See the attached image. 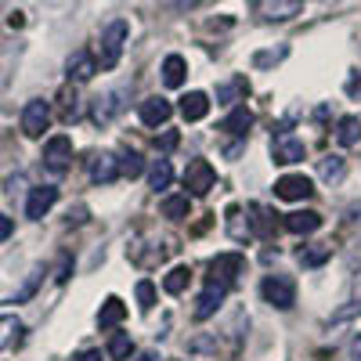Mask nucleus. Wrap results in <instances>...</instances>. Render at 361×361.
<instances>
[{
	"label": "nucleus",
	"mask_w": 361,
	"mask_h": 361,
	"mask_svg": "<svg viewBox=\"0 0 361 361\" xmlns=\"http://www.w3.org/2000/svg\"><path fill=\"white\" fill-rule=\"evenodd\" d=\"M170 180H173V166H170V159H156V163H152V173H148V185L159 192V188H170Z\"/></svg>",
	"instance_id": "393cba45"
},
{
	"label": "nucleus",
	"mask_w": 361,
	"mask_h": 361,
	"mask_svg": "<svg viewBox=\"0 0 361 361\" xmlns=\"http://www.w3.org/2000/svg\"><path fill=\"white\" fill-rule=\"evenodd\" d=\"M304 0H257V11L267 18V22H286V18H296Z\"/></svg>",
	"instance_id": "f8f14e48"
},
{
	"label": "nucleus",
	"mask_w": 361,
	"mask_h": 361,
	"mask_svg": "<svg viewBox=\"0 0 361 361\" xmlns=\"http://www.w3.org/2000/svg\"><path fill=\"white\" fill-rule=\"evenodd\" d=\"M163 217L185 221V217H188V195H166V199H163Z\"/></svg>",
	"instance_id": "bb28decb"
},
{
	"label": "nucleus",
	"mask_w": 361,
	"mask_h": 361,
	"mask_svg": "<svg viewBox=\"0 0 361 361\" xmlns=\"http://www.w3.org/2000/svg\"><path fill=\"white\" fill-rule=\"evenodd\" d=\"M51 123V105L44 98H33V102H25L22 109V134L25 137H40Z\"/></svg>",
	"instance_id": "423d86ee"
},
{
	"label": "nucleus",
	"mask_w": 361,
	"mask_h": 361,
	"mask_svg": "<svg viewBox=\"0 0 361 361\" xmlns=\"http://www.w3.org/2000/svg\"><path fill=\"white\" fill-rule=\"evenodd\" d=\"M127 33H130V25L123 22V18H116V22H109L105 29H102V40H98V66L109 73V69H116L119 66V58H123V47H127Z\"/></svg>",
	"instance_id": "f257e3e1"
},
{
	"label": "nucleus",
	"mask_w": 361,
	"mask_h": 361,
	"mask_svg": "<svg viewBox=\"0 0 361 361\" xmlns=\"http://www.w3.org/2000/svg\"><path fill=\"white\" fill-rule=\"evenodd\" d=\"M343 90H347V98H354V102L361 98V69H350V76H347V87H343Z\"/></svg>",
	"instance_id": "f704fd0d"
},
{
	"label": "nucleus",
	"mask_w": 361,
	"mask_h": 361,
	"mask_svg": "<svg viewBox=\"0 0 361 361\" xmlns=\"http://www.w3.org/2000/svg\"><path fill=\"white\" fill-rule=\"evenodd\" d=\"M137 307H141V311H152V307H156V286L148 282V279L137 282Z\"/></svg>",
	"instance_id": "2f4dec72"
},
{
	"label": "nucleus",
	"mask_w": 361,
	"mask_h": 361,
	"mask_svg": "<svg viewBox=\"0 0 361 361\" xmlns=\"http://www.w3.org/2000/svg\"><path fill=\"white\" fill-rule=\"evenodd\" d=\"M361 311V271L354 275V296H350V304L343 307V311H336V322H343V318H350V314H357Z\"/></svg>",
	"instance_id": "7c9ffc66"
},
{
	"label": "nucleus",
	"mask_w": 361,
	"mask_h": 361,
	"mask_svg": "<svg viewBox=\"0 0 361 361\" xmlns=\"http://www.w3.org/2000/svg\"><path fill=\"white\" fill-rule=\"evenodd\" d=\"M159 148H163V152H170V148H177V134L170 130V134H163L159 137Z\"/></svg>",
	"instance_id": "4c0bfd02"
},
{
	"label": "nucleus",
	"mask_w": 361,
	"mask_h": 361,
	"mask_svg": "<svg viewBox=\"0 0 361 361\" xmlns=\"http://www.w3.org/2000/svg\"><path fill=\"white\" fill-rule=\"evenodd\" d=\"M286 54H289V47H279V51H260V54L253 58V62H257V66H271V62H282Z\"/></svg>",
	"instance_id": "72a5a7b5"
},
{
	"label": "nucleus",
	"mask_w": 361,
	"mask_h": 361,
	"mask_svg": "<svg viewBox=\"0 0 361 361\" xmlns=\"http://www.w3.org/2000/svg\"><path fill=\"white\" fill-rule=\"evenodd\" d=\"M224 296H228V289L224 286H217V282H209L202 293H199V300H195V322H206V318H214L217 314V307L224 304Z\"/></svg>",
	"instance_id": "9d476101"
},
{
	"label": "nucleus",
	"mask_w": 361,
	"mask_h": 361,
	"mask_svg": "<svg viewBox=\"0 0 361 361\" xmlns=\"http://www.w3.org/2000/svg\"><path fill=\"white\" fill-rule=\"evenodd\" d=\"M109 357H112V361H127V357H130V336H123V333L112 336V343H109Z\"/></svg>",
	"instance_id": "473e14b6"
},
{
	"label": "nucleus",
	"mask_w": 361,
	"mask_h": 361,
	"mask_svg": "<svg viewBox=\"0 0 361 361\" xmlns=\"http://www.w3.org/2000/svg\"><path fill=\"white\" fill-rule=\"evenodd\" d=\"M304 156H307V145L300 141V137H293L289 130L275 134V141H271V159H275L279 166H293V163H300Z\"/></svg>",
	"instance_id": "20e7f679"
},
{
	"label": "nucleus",
	"mask_w": 361,
	"mask_h": 361,
	"mask_svg": "<svg viewBox=\"0 0 361 361\" xmlns=\"http://www.w3.org/2000/svg\"><path fill=\"white\" fill-rule=\"evenodd\" d=\"M116 177H123L119 173V156L102 152V156L90 159V180H94V185H112Z\"/></svg>",
	"instance_id": "4468645a"
},
{
	"label": "nucleus",
	"mask_w": 361,
	"mask_h": 361,
	"mask_svg": "<svg viewBox=\"0 0 361 361\" xmlns=\"http://www.w3.org/2000/svg\"><path fill=\"white\" fill-rule=\"evenodd\" d=\"M336 141H340L343 148H350V145L361 141V119H357V116H343V119H340V123H336Z\"/></svg>",
	"instance_id": "412c9836"
},
{
	"label": "nucleus",
	"mask_w": 361,
	"mask_h": 361,
	"mask_svg": "<svg viewBox=\"0 0 361 361\" xmlns=\"http://www.w3.org/2000/svg\"><path fill=\"white\" fill-rule=\"evenodd\" d=\"M214 180H217V170L209 166V159H192L188 170H185V188L192 195H206L209 188H214Z\"/></svg>",
	"instance_id": "6e6552de"
},
{
	"label": "nucleus",
	"mask_w": 361,
	"mask_h": 361,
	"mask_svg": "<svg viewBox=\"0 0 361 361\" xmlns=\"http://www.w3.org/2000/svg\"><path fill=\"white\" fill-rule=\"evenodd\" d=\"M350 361H361V336L350 340Z\"/></svg>",
	"instance_id": "ea45409f"
},
{
	"label": "nucleus",
	"mask_w": 361,
	"mask_h": 361,
	"mask_svg": "<svg viewBox=\"0 0 361 361\" xmlns=\"http://www.w3.org/2000/svg\"><path fill=\"white\" fill-rule=\"evenodd\" d=\"M134 361H156V354H148V350H145V354H137Z\"/></svg>",
	"instance_id": "a19ab883"
},
{
	"label": "nucleus",
	"mask_w": 361,
	"mask_h": 361,
	"mask_svg": "<svg viewBox=\"0 0 361 361\" xmlns=\"http://www.w3.org/2000/svg\"><path fill=\"white\" fill-rule=\"evenodd\" d=\"M141 170H145V159L137 152H123V156H119V173H123V177H137Z\"/></svg>",
	"instance_id": "c756f323"
},
{
	"label": "nucleus",
	"mask_w": 361,
	"mask_h": 361,
	"mask_svg": "<svg viewBox=\"0 0 361 361\" xmlns=\"http://www.w3.org/2000/svg\"><path fill=\"white\" fill-rule=\"evenodd\" d=\"M54 202H58V188H54V185L33 188V192H29V199H25V217H29V221H40Z\"/></svg>",
	"instance_id": "9b49d317"
},
{
	"label": "nucleus",
	"mask_w": 361,
	"mask_h": 361,
	"mask_svg": "<svg viewBox=\"0 0 361 361\" xmlns=\"http://www.w3.org/2000/svg\"><path fill=\"white\" fill-rule=\"evenodd\" d=\"M123 318H127L123 300H119V296H109L105 304H102V311H98V325H102V329H116Z\"/></svg>",
	"instance_id": "6ab92c4d"
},
{
	"label": "nucleus",
	"mask_w": 361,
	"mask_h": 361,
	"mask_svg": "<svg viewBox=\"0 0 361 361\" xmlns=\"http://www.w3.org/2000/svg\"><path fill=\"white\" fill-rule=\"evenodd\" d=\"M188 76V62L180 54H166V62H163V83L166 87H180Z\"/></svg>",
	"instance_id": "aec40b11"
},
{
	"label": "nucleus",
	"mask_w": 361,
	"mask_h": 361,
	"mask_svg": "<svg viewBox=\"0 0 361 361\" xmlns=\"http://www.w3.org/2000/svg\"><path fill=\"white\" fill-rule=\"evenodd\" d=\"M243 271H246V260L238 257V253H221L217 260H209V275H214L209 282H217V286L228 289V286L238 282V275H243Z\"/></svg>",
	"instance_id": "39448f33"
},
{
	"label": "nucleus",
	"mask_w": 361,
	"mask_h": 361,
	"mask_svg": "<svg viewBox=\"0 0 361 361\" xmlns=\"http://www.w3.org/2000/svg\"><path fill=\"white\" fill-rule=\"evenodd\" d=\"M69 159H73V141L66 134H54L47 145H44V166L51 173H66L69 170Z\"/></svg>",
	"instance_id": "0eeeda50"
},
{
	"label": "nucleus",
	"mask_w": 361,
	"mask_h": 361,
	"mask_svg": "<svg viewBox=\"0 0 361 361\" xmlns=\"http://www.w3.org/2000/svg\"><path fill=\"white\" fill-rule=\"evenodd\" d=\"M209 112V98L202 94V90H188L185 98H180V116L188 119V123H199V119H206Z\"/></svg>",
	"instance_id": "dca6fc26"
},
{
	"label": "nucleus",
	"mask_w": 361,
	"mask_h": 361,
	"mask_svg": "<svg viewBox=\"0 0 361 361\" xmlns=\"http://www.w3.org/2000/svg\"><path fill=\"white\" fill-rule=\"evenodd\" d=\"M250 214H253V221H250V231L253 235H271V228H275V221H271V214L264 206H250Z\"/></svg>",
	"instance_id": "c85d7f7f"
},
{
	"label": "nucleus",
	"mask_w": 361,
	"mask_h": 361,
	"mask_svg": "<svg viewBox=\"0 0 361 361\" xmlns=\"http://www.w3.org/2000/svg\"><path fill=\"white\" fill-rule=\"evenodd\" d=\"M141 123L145 127H163L166 119H170V112H173V105L166 102V98H159V94H152V98H145L141 102Z\"/></svg>",
	"instance_id": "ddd939ff"
},
{
	"label": "nucleus",
	"mask_w": 361,
	"mask_h": 361,
	"mask_svg": "<svg viewBox=\"0 0 361 361\" xmlns=\"http://www.w3.org/2000/svg\"><path fill=\"white\" fill-rule=\"evenodd\" d=\"M11 228H15V224H11V217H8V214H0V243H4V238L11 235Z\"/></svg>",
	"instance_id": "e433bc0d"
},
{
	"label": "nucleus",
	"mask_w": 361,
	"mask_h": 361,
	"mask_svg": "<svg viewBox=\"0 0 361 361\" xmlns=\"http://www.w3.org/2000/svg\"><path fill=\"white\" fill-rule=\"evenodd\" d=\"M66 73H69V80H76V83H87L90 76L98 73V58L90 54V51H76V54H69Z\"/></svg>",
	"instance_id": "2eb2a0df"
},
{
	"label": "nucleus",
	"mask_w": 361,
	"mask_h": 361,
	"mask_svg": "<svg viewBox=\"0 0 361 361\" xmlns=\"http://www.w3.org/2000/svg\"><path fill=\"white\" fill-rule=\"evenodd\" d=\"M127 98H130V87H112L105 94H98L90 102V119H94L98 127H109L112 119L127 109Z\"/></svg>",
	"instance_id": "f03ea898"
},
{
	"label": "nucleus",
	"mask_w": 361,
	"mask_h": 361,
	"mask_svg": "<svg viewBox=\"0 0 361 361\" xmlns=\"http://www.w3.org/2000/svg\"><path fill=\"white\" fill-rule=\"evenodd\" d=\"M250 127H253V112H250L246 105H235V109L228 112V119L221 123V130H224V134H235V137H246Z\"/></svg>",
	"instance_id": "f3484780"
},
{
	"label": "nucleus",
	"mask_w": 361,
	"mask_h": 361,
	"mask_svg": "<svg viewBox=\"0 0 361 361\" xmlns=\"http://www.w3.org/2000/svg\"><path fill=\"white\" fill-rule=\"evenodd\" d=\"M159 4H163L166 11H192V8L202 4V0H159Z\"/></svg>",
	"instance_id": "c9c22d12"
},
{
	"label": "nucleus",
	"mask_w": 361,
	"mask_h": 361,
	"mask_svg": "<svg viewBox=\"0 0 361 361\" xmlns=\"http://www.w3.org/2000/svg\"><path fill=\"white\" fill-rule=\"evenodd\" d=\"M22 336V322L15 314H0V350H8Z\"/></svg>",
	"instance_id": "5701e85b"
},
{
	"label": "nucleus",
	"mask_w": 361,
	"mask_h": 361,
	"mask_svg": "<svg viewBox=\"0 0 361 361\" xmlns=\"http://www.w3.org/2000/svg\"><path fill=\"white\" fill-rule=\"evenodd\" d=\"M260 296L267 300L271 307L289 311V307L296 304V286H293V279H286V275H267V279L260 282Z\"/></svg>",
	"instance_id": "7ed1b4c3"
},
{
	"label": "nucleus",
	"mask_w": 361,
	"mask_h": 361,
	"mask_svg": "<svg viewBox=\"0 0 361 361\" xmlns=\"http://www.w3.org/2000/svg\"><path fill=\"white\" fill-rule=\"evenodd\" d=\"M286 228L293 235H311V231L322 228V214H314V209H296V214L286 217Z\"/></svg>",
	"instance_id": "a211bd4d"
},
{
	"label": "nucleus",
	"mask_w": 361,
	"mask_h": 361,
	"mask_svg": "<svg viewBox=\"0 0 361 361\" xmlns=\"http://www.w3.org/2000/svg\"><path fill=\"white\" fill-rule=\"evenodd\" d=\"M73 361H102V350H80Z\"/></svg>",
	"instance_id": "58836bf2"
},
{
	"label": "nucleus",
	"mask_w": 361,
	"mask_h": 361,
	"mask_svg": "<svg viewBox=\"0 0 361 361\" xmlns=\"http://www.w3.org/2000/svg\"><path fill=\"white\" fill-rule=\"evenodd\" d=\"M329 257H333V246H304L296 253V260L304 264V267H322Z\"/></svg>",
	"instance_id": "b1692460"
},
{
	"label": "nucleus",
	"mask_w": 361,
	"mask_h": 361,
	"mask_svg": "<svg viewBox=\"0 0 361 361\" xmlns=\"http://www.w3.org/2000/svg\"><path fill=\"white\" fill-rule=\"evenodd\" d=\"M275 195L286 199V202H300V199L314 195V185H311V177H304V173H286V177L275 180Z\"/></svg>",
	"instance_id": "1a4fd4ad"
},
{
	"label": "nucleus",
	"mask_w": 361,
	"mask_h": 361,
	"mask_svg": "<svg viewBox=\"0 0 361 361\" xmlns=\"http://www.w3.org/2000/svg\"><path fill=\"white\" fill-rule=\"evenodd\" d=\"M343 173H347V159H343V156H325V159H318V177L329 180V185H333V180H340Z\"/></svg>",
	"instance_id": "4be33fe9"
},
{
	"label": "nucleus",
	"mask_w": 361,
	"mask_h": 361,
	"mask_svg": "<svg viewBox=\"0 0 361 361\" xmlns=\"http://www.w3.org/2000/svg\"><path fill=\"white\" fill-rule=\"evenodd\" d=\"M238 94H246V80L243 76H235V80H228V83L217 87V102H224V105H231Z\"/></svg>",
	"instance_id": "cd10ccee"
},
{
	"label": "nucleus",
	"mask_w": 361,
	"mask_h": 361,
	"mask_svg": "<svg viewBox=\"0 0 361 361\" xmlns=\"http://www.w3.org/2000/svg\"><path fill=\"white\" fill-rule=\"evenodd\" d=\"M188 282H192V271H188V267H173L170 275L163 279V289H166L170 296H177V293L188 289Z\"/></svg>",
	"instance_id": "a878e982"
}]
</instances>
